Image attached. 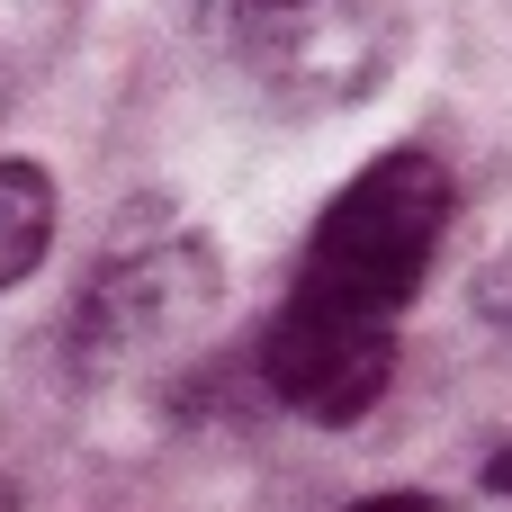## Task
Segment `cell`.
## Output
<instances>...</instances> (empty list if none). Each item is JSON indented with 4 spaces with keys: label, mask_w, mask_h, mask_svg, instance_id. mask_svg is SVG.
I'll return each instance as SVG.
<instances>
[{
    "label": "cell",
    "mask_w": 512,
    "mask_h": 512,
    "mask_svg": "<svg viewBox=\"0 0 512 512\" xmlns=\"http://www.w3.org/2000/svg\"><path fill=\"white\" fill-rule=\"evenodd\" d=\"M450 207H459V189H450L441 153H423V144L378 153V162L315 216L288 297L342 306V315H369V324H396V315L423 297L432 261H441Z\"/></svg>",
    "instance_id": "cell-1"
},
{
    "label": "cell",
    "mask_w": 512,
    "mask_h": 512,
    "mask_svg": "<svg viewBox=\"0 0 512 512\" xmlns=\"http://www.w3.org/2000/svg\"><path fill=\"white\" fill-rule=\"evenodd\" d=\"M198 27L270 108L324 117L387 81L405 45V0H198Z\"/></svg>",
    "instance_id": "cell-2"
},
{
    "label": "cell",
    "mask_w": 512,
    "mask_h": 512,
    "mask_svg": "<svg viewBox=\"0 0 512 512\" xmlns=\"http://www.w3.org/2000/svg\"><path fill=\"white\" fill-rule=\"evenodd\" d=\"M216 243L189 234L171 207H144L108 234V252L90 261L81 297H72V324H63V351L81 378H117L153 351H171L180 333H198L216 315Z\"/></svg>",
    "instance_id": "cell-3"
},
{
    "label": "cell",
    "mask_w": 512,
    "mask_h": 512,
    "mask_svg": "<svg viewBox=\"0 0 512 512\" xmlns=\"http://www.w3.org/2000/svg\"><path fill=\"white\" fill-rule=\"evenodd\" d=\"M396 378V324H369V315H342V306H306V297H279L270 333H261V387L270 405H288L297 423H360Z\"/></svg>",
    "instance_id": "cell-4"
},
{
    "label": "cell",
    "mask_w": 512,
    "mask_h": 512,
    "mask_svg": "<svg viewBox=\"0 0 512 512\" xmlns=\"http://www.w3.org/2000/svg\"><path fill=\"white\" fill-rule=\"evenodd\" d=\"M81 0H0V108H18L72 45Z\"/></svg>",
    "instance_id": "cell-5"
},
{
    "label": "cell",
    "mask_w": 512,
    "mask_h": 512,
    "mask_svg": "<svg viewBox=\"0 0 512 512\" xmlns=\"http://www.w3.org/2000/svg\"><path fill=\"white\" fill-rule=\"evenodd\" d=\"M45 252H54V180L45 162H0V297L27 288Z\"/></svg>",
    "instance_id": "cell-6"
},
{
    "label": "cell",
    "mask_w": 512,
    "mask_h": 512,
    "mask_svg": "<svg viewBox=\"0 0 512 512\" xmlns=\"http://www.w3.org/2000/svg\"><path fill=\"white\" fill-rule=\"evenodd\" d=\"M477 315H495V333H512V252L477 270Z\"/></svg>",
    "instance_id": "cell-7"
},
{
    "label": "cell",
    "mask_w": 512,
    "mask_h": 512,
    "mask_svg": "<svg viewBox=\"0 0 512 512\" xmlns=\"http://www.w3.org/2000/svg\"><path fill=\"white\" fill-rule=\"evenodd\" d=\"M342 512H441L432 495H360V504H342Z\"/></svg>",
    "instance_id": "cell-8"
},
{
    "label": "cell",
    "mask_w": 512,
    "mask_h": 512,
    "mask_svg": "<svg viewBox=\"0 0 512 512\" xmlns=\"http://www.w3.org/2000/svg\"><path fill=\"white\" fill-rule=\"evenodd\" d=\"M486 495H504V504H512V441L486 459Z\"/></svg>",
    "instance_id": "cell-9"
},
{
    "label": "cell",
    "mask_w": 512,
    "mask_h": 512,
    "mask_svg": "<svg viewBox=\"0 0 512 512\" xmlns=\"http://www.w3.org/2000/svg\"><path fill=\"white\" fill-rule=\"evenodd\" d=\"M0 512H27V504H18V486H9V477H0Z\"/></svg>",
    "instance_id": "cell-10"
}]
</instances>
